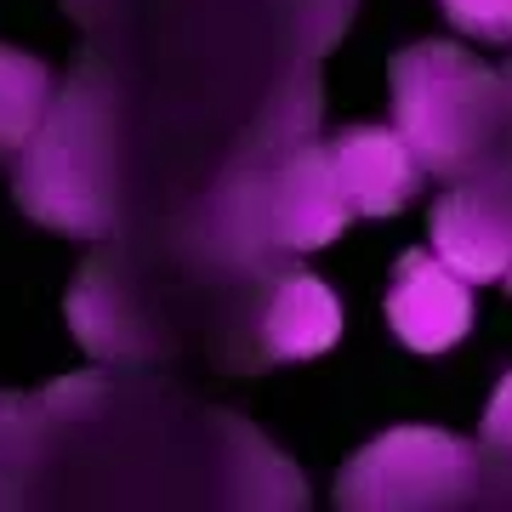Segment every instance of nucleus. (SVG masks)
Segmentation results:
<instances>
[{
	"label": "nucleus",
	"mask_w": 512,
	"mask_h": 512,
	"mask_svg": "<svg viewBox=\"0 0 512 512\" xmlns=\"http://www.w3.org/2000/svg\"><path fill=\"white\" fill-rule=\"evenodd\" d=\"M18 165V205L57 234H109L120 222V126L114 80L97 57H80L69 92L29 137Z\"/></svg>",
	"instance_id": "1"
},
{
	"label": "nucleus",
	"mask_w": 512,
	"mask_h": 512,
	"mask_svg": "<svg viewBox=\"0 0 512 512\" xmlns=\"http://www.w3.org/2000/svg\"><path fill=\"white\" fill-rule=\"evenodd\" d=\"M393 131L421 171L444 183L473 177L512 137L501 74L484 69L456 40H421L393 57Z\"/></svg>",
	"instance_id": "2"
},
{
	"label": "nucleus",
	"mask_w": 512,
	"mask_h": 512,
	"mask_svg": "<svg viewBox=\"0 0 512 512\" xmlns=\"http://www.w3.org/2000/svg\"><path fill=\"white\" fill-rule=\"evenodd\" d=\"M478 450L439 427H393L336 478V507L404 512V507H467L478 490Z\"/></svg>",
	"instance_id": "3"
},
{
	"label": "nucleus",
	"mask_w": 512,
	"mask_h": 512,
	"mask_svg": "<svg viewBox=\"0 0 512 512\" xmlns=\"http://www.w3.org/2000/svg\"><path fill=\"white\" fill-rule=\"evenodd\" d=\"M330 171H336V188L348 200L353 217H399L404 205L416 200L421 188V160L410 154L399 131L387 126H348L330 137Z\"/></svg>",
	"instance_id": "4"
},
{
	"label": "nucleus",
	"mask_w": 512,
	"mask_h": 512,
	"mask_svg": "<svg viewBox=\"0 0 512 512\" xmlns=\"http://www.w3.org/2000/svg\"><path fill=\"white\" fill-rule=\"evenodd\" d=\"M387 325L410 353H444L456 348L467 325H473V296L467 279L450 274L439 256L404 251L393 268V291H387Z\"/></svg>",
	"instance_id": "5"
},
{
	"label": "nucleus",
	"mask_w": 512,
	"mask_h": 512,
	"mask_svg": "<svg viewBox=\"0 0 512 512\" xmlns=\"http://www.w3.org/2000/svg\"><path fill=\"white\" fill-rule=\"evenodd\" d=\"M342 336V302L313 274H285L262 308V359H319Z\"/></svg>",
	"instance_id": "6"
},
{
	"label": "nucleus",
	"mask_w": 512,
	"mask_h": 512,
	"mask_svg": "<svg viewBox=\"0 0 512 512\" xmlns=\"http://www.w3.org/2000/svg\"><path fill=\"white\" fill-rule=\"evenodd\" d=\"M433 251L450 274H461L467 285L484 279H507V245L495 234L490 211L478 205V194L467 183H456L433 205Z\"/></svg>",
	"instance_id": "7"
},
{
	"label": "nucleus",
	"mask_w": 512,
	"mask_h": 512,
	"mask_svg": "<svg viewBox=\"0 0 512 512\" xmlns=\"http://www.w3.org/2000/svg\"><path fill=\"white\" fill-rule=\"evenodd\" d=\"M46 103H52V69L18 46H0V160L35 137Z\"/></svg>",
	"instance_id": "8"
},
{
	"label": "nucleus",
	"mask_w": 512,
	"mask_h": 512,
	"mask_svg": "<svg viewBox=\"0 0 512 512\" xmlns=\"http://www.w3.org/2000/svg\"><path fill=\"white\" fill-rule=\"evenodd\" d=\"M461 183L478 194V205L490 211L495 234L507 245V291H512V137L501 143V154H495L490 165H478L473 177H461Z\"/></svg>",
	"instance_id": "9"
},
{
	"label": "nucleus",
	"mask_w": 512,
	"mask_h": 512,
	"mask_svg": "<svg viewBox=\"0 0 512 512\" xmlns=\"http://www.w3.org/2000/svg\"><path fill=\"white\" fill-rule=\"evenodd\" d=\"M444 18L456 23L461 35H478V40H495L507 46L512 40V0H439Z\"/></svg>",
	"instance_id": "10"
},
{
	"label": "nucleus",
	"mask_w": 512,
	"mask_h": 512,
	"mask_svg": "<svg viewBox=\"0 0 512 512\" xmlns=\"http://www.w3.org/2000/svg\"><path fill=\"white\" fill-rule=\"evenodd\" d=\"M501 478H512V376L501 387H495L490 410H484V456Z\"/></svg>",
	"instance_id": "11"
},
{
	"label": "nucleus",
	"mask_w": 512,
	"mask_h": 512,
	"mask_svg": "<svg viewBox=\"0 0 512 512\" xmlns=\"http://www.w3.org/2000/svg\"><path fill=\"white\" fill-rule=\"evenodd\" d=\"M501 92H507V120H512V69L501 74Z\"/></svg>",
	"instance_id": "12"
}]
</instances>
